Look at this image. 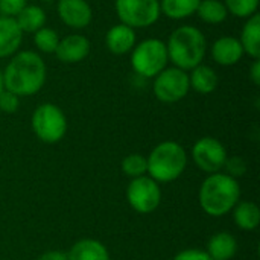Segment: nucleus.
<instances>
[{
    "mask_svg": "<svg viewBox=\"0 0 260 260\" xmlns=\"http://www.w3.org/2000/svg\"><path fill=\"white\" fill-rule=\"evenodd\" d=\"M47 78V67L38 52L18 50L11 56L3 70L5 90L12 91L18 98L37 94Z\"/></svg>",
    "mask_w": 260,
    "mask_h": 260,
    "instance_id": "obj_1",
    "label": "nucleus"
},
{
    "mask_svg": "<svg viewBox=\"0 0 260 260\" xmlns=\"http://www.w3.org/2000/svg\"><path fill=\"white\" fill-rule=\"evenodd\" d=\"M166 43L169 62L184 72L203 64L207 52V40L201 29L192 24L178 26Z\"/></svg>",
    "mask_w": 260,
    "mask_h": 260,
    "instance_id": "obj_2",
    "label": "nucleus"
},
{
    "mask_svg": "<svg viewBox=\"0 0 260 260\" xmlns=\"http://www.w3.org/2000/svg\"><path fill=\"white\" fill-rule=\"evenodd\" d=\"M241 187L236 178L227 174L209 175L200 187V206L209 216H224L239 203Z\"/></svg>",
    "mask_w": 260,
    "mask_h": 260,
    "instance_id": "obj_3",
    "label": "nucleus"
},
{
    "mask_svg": "<svg viewBox=\"0 0 260 260\" xmlns=\"http://www.w3.org/2000/svg\"><path fill=\"white\" fill-rule=\"evenodd\" d=\"M148 175L157 183H171L177 180L187 166L184 148L172 140L158 143L146 158Z\"/></svg>",
    "mask_w": 260,
    "mask_h": 260,
    "instance_id": "obj_4",
    "label": "nucleus"
},
{
    "mask_svg": "<svg viewBox=\"0 0 260 260\" xmlns=\"http://www.w3.org/2000/svg\"><path fill=\"white\" fill-rule=\"evenodd\" d=\"M169 64L166 43L160 38H146L131 50V67L136 75L154 79Z\"/></svg>",
    "mask_w": 260,
    "mask_h": 260,
    "instance_id": "obj_5",
    "label": "nucleus"
},
{
    "mask_svg": "<svg viewBox=\"0 0 260 260\" xmlns=\"http://www.w3.org/2000/svg\"><path fill=\"white\" fill-rule=\"evenodd\" d=\"M34 134L43 143H58L67 133V117L64 111L50 102L38 105L30 119Z\"/></svg>",
    "mask_w": 260,
    "mask_h": 260,
    "instance_id": "obj_6",
    "label": "nucleus"
},
{
    "mask_svg": "<svg viewBox=\"0 0 260 260\" xmlns=\"http://www.w3.org/2000/svg\"><path fill=\"white\" fill-rule=\"evenodd\" d=\"M114 11L119 21L133 29L149 27L161 15L160 0H114Z\"/></svg>",
    "mask_w": 260,
    "mask_h": 260,
    "instance_id": "obj_7",
    "label": "nucleus"
},
{
    "mask_svg": "<svg viewBox=\"0 0 260 260\" xmlns=\"http://www.w3.org/2000/svg\"><path fill=\"white\" fill-rule=\"evenodd\" d=\"M190 90L187 72L178 67H166L161 70L152 82L154 96L163 104H175L187 96Z\"/></svg>",
    "mask_w": 260,
    "mask_h": 260,
    "instance_id": "obj_8",
    "label": "nucleus"
},
{
    "mask_svg": "<svg viewBox=\"0 0 260 260\" xmlns=\"http://www.w3.org/2000/svg\"><path fill=\"white\" fill-rule=\"evenodd\" d=\"M126 200L133 210L140 215H148L157 210L161 203V190L157 181L151 177L133 178L126 187Z\"/></svg>",
    "mask_w": 260,
    "mask_h": 260,
    "instance_id": "obj_9",
    "label": "nucleus"
},
{
    "mask_svg": "<svg viewBox=\"0 0 260 260\" xmlns=\"http://www.w3.org/2000/svg\"><path fill=\"white\" fill-rule=\"evenodd\" d=\"M192 158L201 171L207 174H216L225 166L227 151L218 139L201 137L192 148Z\"/></svg>",
    "mask_w": 260,
    "mask_h": 260,
    "instance_id": "obj_10",
    "label": "nucleus"
},
{
    "mask_svg": "<svg viewBox=\"0 0 260 260\" xmlns=\"http://www.w3.org/2000/svg\"><path fill=\"white\" fill-rule=\"evenodd\" d=\"M59 20L72 29H84L93 20V9L87 0H56Z\"/></svg>",
    "mask_w": 260,
    "mask_h": 260,
    "instance_id": "obj_11",
    "label": "nucleus"
},
{
    "mask_svg": "<svg viewBox=\"0 0 260 260\" xmlns=\"http://www.w3.org/2000/svg\"><path fill=\"white\" fill-rule=\"evenodd\" d=\"M90 49L91 44L85 35L70 34L59 40L55 55L64 64H78L88 56Z\"/></svg>",
    "mask_w": 260,
    "mask_h": 260,
    "instance_id": "obj_12",
    "label": "nucleus"
},
{
    "mask_svg": "<svg viewBox=\"0 0 260 260\" xmlns=\"http://www.w3.org/2000/svg\"><path fill=\"white\" fill-rule=\"evenodd\" d=\"M210 55L216 64L229 67L238 64L245 53L239 43V38L233 35H224L213 41L210 47Z\"/></svg>",
    "mask_w": 260,
    "mask_h": 260,
    "instance_id": "obj_13",
    "label": "nucleus"
},
{
    "mask_svg": "<svg viewBox=\"0 0 260 260\" xmlns=\"http://www.w3.org/2000/svg\"><path fill=\"white\" fill-rule=\"evenodd\" d=\"M136 44H137L136 29L126 24L117 23L111 26L105 34V46L113 55L120 56V55L131 53Z\"/></svg>",
    "mask_w": 260,
    "mask_h": 260,
    "instance_id": "obj_14",
    "label": "nucleus"
},
{
    "mask_svg": "<svg viewBox=\"0 0 260 260\" xmlns=\"http://www.w3.org/2000/svg\"><path fill=\"white\" fill-rule=\"evenodd\" d=\"M23 35L15 18L0 15V59L11 58L20 50Z\"/></svg>",
    "mask_w": 260,
    "mask_h": 260,
    "instance_id": "obj_15",
    "label": "nucleus"
},
{
    "mask_svg": "<svg viewBox=\"0 0 260 260\" xmlns=\"http://www.w3.org/2000/svg\"><path fill=\"white\" fill-rule=\"evenodd\" d=\"M239 43L244 49V53L248 55L253 59L260 58V15L259 12L251 15L245 20L242 29Z\"/></svg>",
    "mask_w": 260,
    "mask_h": 260,
    "instance_id": "obj_16",
    "label": "nucleus"
},
{
    "mask_svg": "<svg viewBox=\"0 0 260 260\" xmlns=\"http://www.w3.org/2000/svg\"><path fill=\"white\" fill-rule=\"evenodd\" d=\"M190 88L200 94H210L216 90L219 84L218 73L206 64H200L187 72Z\"/></svg>",
    "mask_w": 260,
    "mask_h": 260,
    "instance_id": "obj_17",
    "label": "nucleus"
},
{
    "mask_svg": "<svg viewBox=\"0 0 260 260\" xmlns=\"http://www.w3.org/2000/svg\"><path fill=\"white\" fill-rule=\"evenodd\" d=\"M69 260H111L107 247L96 239H81L70 248Z\"/></svg>",
    "mask_w": 260,
    "mask_h": 260,
    "instance_id": "obj_18",
    "label": "nucleus"
},
{
    "mask_svg": "<svg viewBox=\"0 0 260 260\" xmlns=\"http://www.w3.org/2000/svg\"><path fill=\"white\" fill-rule=\"evenodd\" d=\"M212 260H230L238 253V242L227 232L216 233L207 242V251Z\"/></svg>",
    "mask_w": 260,
    "mask_h": 260,
    "instance_id": "obj_19",
    "label": "nucleus"
},
{
    "mask_svg": "<svg viewBox=\"0 0 260 260\" xmlns=\"http://www.w3.org/2000/svg\"><path fill=\"white\" fill-rule=\"evenodd\" d=\"M15 21L23 34H35L38 29L46 26L47 15L38 5H26L15 17Z\"/></svg>",
    "mask_w": 260,
    "mask_h": 260,
    "instance_id": "obj_20",
    "label": "nucleus"
},
{
    "mask_svg": "<svg viewBox=\"0 0 260 260\" xmlns=\"http://www.w3.org/2000/svg\"><path fill=\"white\" fill-rule=\"evenodd\" d=\"M232 212H233V219L241 230L251 232L259 227L260 210L257 204L251 201L238 203Z\"/></svg>",
    "mask_w": 260,
    "mask_h": 260,
    "instance_id": "obj_21",
    "label": "nucleus"
},
{
    "mask_svg": "<svg viewBox=\"0 0 260 260\" xmlns=\"http://www.w3.org/2000/svg\"><path fill=\"white\" fill-rule=\"evenodd\" d=\"M201 0H160V12L171 20H184L195 15Z\"/></svg>",
    "mask_w": 260,
    "mask_h": 260,
    "instance_id": "obj_22",
    "label": "nucleus"
},
{
    "mask_svg": "<svg viewBox=\"0 0 260 260\" xmlns=\"http://www.w3.org/2000/svg\"><path fill=\"white\" fill-rule=\"evenodd\" d=\"M206 24H221L227 20L229 12L222 0H201L195 12Z\"/></svg>",
    "mask_w": 260,
    "mask_h": 260,
    "instance_id": "obj_23",
    "label": "nucleus"
},
{
    "mask_svg": "<svg viewBox=\"0 0 260 260\" xmlns=\"http://www.w3.org/2000/svg\"><path fill=\"white\" fill-rule=\"evenodd\" d=\"M59 35L55 29L52 27H41L38 29L35 34H34V44L37 47L38 52L41 53H55L56 47H58V43H59Z\"/></svg>",
    "mask_w": 260,
    "mask_h": 260,
    "instance_id": "obj_24",
    "label": "nucleus"
},
{
    "mask_svg": "<svg viewBox=\"0 0 260 260\" xmlns=\"http://www.w3.org/2000/svg\"><path fill=\"white\" fill-rule=\"evenodd\" d=\"M120 169L129 178H139L148 174V161L140 154H129L122 160Z\"/></svg>",
    "mask_w": 260,
    "mask_h": 260,
    "instance_id": "obj_25",
    "label": "nucleus"
},
{
    "mask_svg": "<svg viewBox=\"0 0 260 260\" xmlns=\"http://www.w3.org/2000/svg\"><path fill=\"white\" fill-rule=\"evenodd\" d=\"M227 12L238 17V18H250L251 15L257 14L260 0H222Z\"/></svg>",
    "mask_w": 260,
    "mask_h": 260,
    "instance_id": "obj_26",
    "label": "nucleus"
},
{
    "mask_svg": "<svg viewBox=\"0 0 260 260\" xmlns=\"http://www.w3.org/2000/svg\"><path fill=\"white\" fill-rule=\"evenodd\" d=\"M20 107V98L9 90H3L0 93V111L6 114H12Z\"/></svg>",
    "mask_w": 260,
    "mask_h": 260,
    "instance_id": "obj_27",
    "label": "nucleus"
},
{
    "mask_svg": "<svg viewBox=\"0 0 260 260\" xmlns=\"http://www.w3.org/2000/svg\"><path fill=\"white\" fill-rule=\"evenodd\" d=\"M26 5L27 0H0V15L15 18Z\"/></svg>",
    "mask_w": 260,
    "mask_h": 260,
    "instance_id": "obj_28",
    "label": "nucleus"
},
{
    "mask_svg": "<svg viewBox=\"0 0 260 260\" xmlns=\"http://www.w3.org/2000/svg\"><path fill=\"white\" fill-rule=\"evenodd\" d=\"M224 168H227V171H229V174H227V175H230V177H233V178L242 177V175L247 172V163H245V160H244V158H241V157H232V158H227V161H225V166H224Z\"/></svg>",
    "mask_w": 260,
    "mask_h": 260,
    "instance_id": "obj_29",
    "label": "nucleus"
},
{
    "mask_svg": "<svg viewBox=\"0 0 260 260\" xmlns=\"http://www.w3.org/2000/svg\"><path fill=\"white\" fill-rule=\"evenodd\" d=\"M174 260H212V257L203 251V250H197V248H189L184 251H180Z\"/></svg>",
    "mask_w": 260,
    "mask_h": 260,
    "instance_id": "obj_30",
    "label": "nucleus"
},
{
    "mask_svg": "<svg viewBox=\"0 0 260 260\" xmlns=\"http://www.w3.org/2000/svg\"><path fill=\"white\" fill-rule=\"evenodd\" d=\"M38 260H69L67 259V254L62 253V251H58V250H50V251H46L43 253Z\"/></svg>",
    "mask_w": 260,
    "mask_h": 260,
    "instance_id": "obj_31",
    "label": "nucleus"
},
{
    "mask_svg": "<svg viewBox=\"0 0 260 260\" xmlns=\"http://www.w3.org/2000/svg\"><path fill=\"white\" fill-rule=\"evenodd\" d=\"M250 79L253 81L254 85H260V58L254 59L250 67Z\"/></svg>",
    "mask_w": 260,
    "mask_h": 260,
    "instance_id": "obj_32",
    "label": "nucleus"
},
{
    "mask_svg": "<svg viewBox=\"0 0 260 260\" xmlns=\"http://www.w3.org/2000/svg\"><path fill=\"white\" fill-rule=\"evenodd\" d=\"M5 90V84H3V70L0 69V93Z\"/></svg>",
    "mask_w": 260,
    "mask_h": 260,
    "instance_id": "obj_33",
    "label": "nucleus"
},
{
    "mask_svg": "<svg viewBox=\"0 0 260 260\" xmlns=\"http://www.w3.org/2000/svg\"><path fill=\"white\" fill-rule=\"evenodd\" d=\"M40 2H44V3H49V2H53V0H40Z\"/></svg>",
    "mask_w": 260,
    "mask_h": 260,
    "instance_id": "obj_34",
    "label": "nucleus"
}]
</instances>
